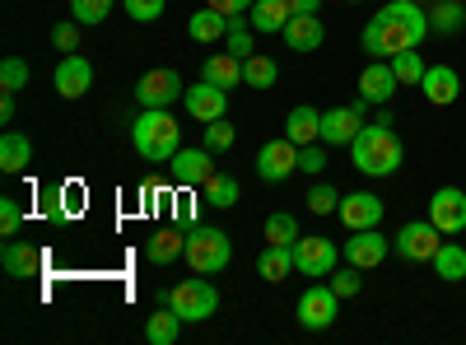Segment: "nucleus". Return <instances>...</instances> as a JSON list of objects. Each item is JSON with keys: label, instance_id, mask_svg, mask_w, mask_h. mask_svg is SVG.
<instances>
[{"label": "nucleus", "instance_id": "obj_1", "mask_svg": "<svg viewBox=\"0 0 466 345\" xmlns=\"http://www.w3.org/2000/svg\"><path fill=\"white\" fill-rule=\"evenodd\" d=\"M401 159H406V149H401L397 131L382 127V122L364 127L355 140H350V164H355L364 178H392L401 168Z\"/></svg>", "mask_w": 466, "mask_h": 345}, {"label": "nucleus", "instance_id": "obj_2", "mask_svg": "<svg viewBox=\"0 0 466 345\" xmlns=\"http://www.w3.org/2000/svg\"><path fill=\"white\" fill-rule=\"evenodd\" d=\"M131 145L140 149V159L168 164L182 149V127H177V117H168V107H140V117L131 127Z\"/></svg>", "mask_w": 466, "mask_h": 345}, {"label": "nucleus", "instance_id": "obj_3", "mask_svg": "<svg viewBox=\"0 0 466 345\" xmlns=\"http://www.w3.org/2000/svg\"><path fill=\"white\" fill-rule=\"evenodd\" d=\"M406 47H420V37L410 33V24H406L392 5H382V10L364 24V52H369L373 61H392V56L406 52Z\"/></svg>", "mask_w": 466, "mask_h": 345}, {"label": "nucleus", "instance_id": "obj_4", "mask_svg": "<svg viewBox=\"0 0 466 345\" xmlns=\"http://www.w3.org/2000/svg\"><path fill=\"white\" fill-rule=\"evenodd\" d=\"M182 257H187V266L197 276H219L228 266V257H233V238L224 234V228H215V224H191Z\"/></svg>", "mask_w": 466, "mask_h": 345}, {"label": "nucleus", "instance_id": "obj_5", "mask_svg": "<svg viewBox=\"0 0 466 345\" xmlns=\"http://www.w3.org/2000/svg\"><path fill=\"white\" fill-rule=\"evenodd\" d=\"M164 303H173L182 322H206V318L219 313V289H215L206 276H191V280H182L177 289H168Z\"/></svg>", "mask_w": 466, "mask_h": 345}, {"label": "nucleus", "instance_id": "obj_6", "mask_svg": "<svg viewBox=\"0 0 466 345\" xmlns=\"http://www.w3.org/2000/svg\"><path fill=\"white\" fill-rule=\"evenodd\" d=\"M336 309H340V294L331 289V280H327V285H308V289L299 294V322H303L308 331H327V327L336 322Z\"/></svg>", "mask_w": 466, "mask_h": 345}, {"label": "nucleus", "instance_id": "obj_7", "mask_svg": "<svg viewBox=\"0 0 466 345\" xmlns=\"http://www.w3.org/2000/svg\"><path fill=\"white\" fill-rule=\"evenodd\" d=\"M177 94H187V85H182V75H177V70H168V66L145 70V75H140V85H136L140 107H173V103H177Z\"/></svg>", "mask_w": 466, "mask_h": 345}, {"label": "nucleus", "instance_id": "obj_8", "mask_svg": "<svg viewBox=\"0 0 466 345\" xmlns=\"http://www.w3.org/2000/svg\"><path fill=\"white\" fill-rule=\"evenodd\" d=\"M397 257L401 261H434V252L443 248L439 243V224L434 219H415V224H401V234H397Z\"/></svg>", "mask_w": 466, "mask_h": 345}, {"label": "nucleus", "instance_id": "obj_9", "mask_svg": "<svg viewBox=\"0 0 466 345\" xmlns=\"http://www.w3.org/2000/svg\"><path fill=\"white\" fill-rule=\"evenodd\" d=\"M294 168H299V145H294L289 136L266 140V145L257 149V178H261V182H285Z\"/></svg>", "mask_w": 466, "mask_h": 345}, {"label": "nucleus", "instance_id": "obj_10", "mask_svg": "<svg viewBox=\"0 0 466 345\" xmlns=\"http://www.w3.org/2000/svg\"><path fill=\"white\" fill-rule=\"evenodd\" d=\"M364 98L360 103H345V107H327L322 112V145H350L369 122H364Z\"/></svg>", "mask_w": 466, "mask_h": 345}, {"label": "nucleus", "instance_id": "obj_11", "mask_svg": "<svg viewBox=\"0 0 466 345\" xmlns=\"http://www.w3.org/2000/svg\"><path fill=\"white\" fill-rule=\"evenodd\" d=\"M336 243L331 238H322V234H299V243H294V266L303 276H331L336 271Z\"/></svg>", "mask_w": 466, "mask_h": 345}, {"label": "nucleus", "instance_id": "obj_12", "mask_svg": "<svg viewBox=\"0 0 466 345\" xmlns=\"http://www.w3.org/2000/svg\"><path fill=\"white\" fill-rule=\"evenodd\" d=\"M387 252H392V243H387L378 228H355V234L345 238V248H340V257H345L350 266H360V271H373V266H382Z\"/></svg>", "mask_w": 466, "mask_h": 345}, {"label": "nucleus", "instance_id": "obj_13", "mask_svg": "<svg viewBox=\"0 0 466 345\" xmlns=\"http://www.w3.org/2000/svg\"><path fill=\"white\" fill-rule=\"evenodd\" d=\"M397 89H401V80H397L392 61H369V66L360 70V98H364L369 107H387Z\"/></svg>", "mask_w": 466, "mask_h": 345}, {"label": "nucleus", "instance_id": "obj_14", "mask_svg": "<svg viewBox=\"0 0 466 345\" xmlns=\"http://www.w3.org/2000/svg\"><path fill=\"white\" fill-rule=\"evenodd\" d=\"M430 219L439 224V234H461L466 228V191L461 187H439L430 197Z\"/></svg>", "mask_w": 466, "mask_h": 345}, {"label": "nucleus", "instance_id": "obj_15", "mask_svg": "<svg viewBox=\"0 0 466 345\" xmlns=\"http://www.w3.org/2000/svg\"><path fill=\"white\" fill-rule=\"evenodd\" d=\"M52 85H56L61 98H85V94L94 89V66H89V56L66 52L61 66H56V75H52Z\"/></svg>", "mask_w": 466, "mask_h": 345}, {"label": "nucleus", "instance_id": "obj_16", "mask_svg": "<svg viewBox=\"0 0 466 345\" xmlns=\"http://www.w3.org/2000/svg\"><path fill=\"white\" fill-rule=\"evenodd\" d=\"M0 266H5V276H15V280H33V276H43L47 257H43V248H33L24 238H5V248H0Z\"/></svg>", "mask_w": 466, "mask_h": 345}, {"label": "nucleus", "instance_id": "obj_17", "mask_svg": "<svg viewBox=\"0 0 466 345\" xmlns=\"http://www.w3.org/2000/svg\"><path fill=\"white\" fill-rule=\"evenodd\" d=\"M168 168H173V182L177 187H201L210 173H215V149H177V155L168 159Z\"/></svg>", "mask_w": 466, "mask_h": 345}, {"label": "nucleus", "instance_id": "obj_18", "mask_svg": "<svg viewBox=\"0 0 466 345\" xmlns=\"http://www.w3.org/2000/svg\"><path fill=\"white\" fill-rule=\"evenodd\" d=\"M382 197H373V191H350V197H340V219L345 228L355 234V228H378L382 224Z\"/></svg>", "mask_w": 466, "mask_h": 345}, {"label": "nucleus", "instance_id": "obj_19", "mask_svg": "<svg viewBox=\"0 0 466 345\" xmlns=\"http://www.w3.org/2000/svg\"><path fill=\"white\" fill-rule=\"evenodd\" d=\"M182 103H187V112H191L197 122H219L224 112H228V89L201 80V85H191V89L182 94Z\"/></svg>", "mask_w": 466, "mask_h": 345}, {"label": "nucleus", "instance_id": "obj_20", "mask_svg": "<svg viewBox=\"0 0 466 345\" xmlns=\"http://www.w3.org/2000/svg\"><path fill=\"white\" fill-rule=\"evenodd\" d=\"M280 37L289 43V52H318L327 43V28H322L318 15H289V24H285Z\"/></svg>", "mask_w": 466, "mask_h": 345}, {"label": "nucleus", "instance_id": "obj_21", "mask_svg": "<svg viewBox=\"0 0 466 345\" xmlns=\"http://www.w3.org/2000/svg\"><path fill=\"white\" fill-rule=\"evenodd\" d=\"M182 252H187V228H182V224L154 228V234H149V243H145V257H149L154 266H168V261H177Z\"/></svg>", "mask_w": 466, "mask_h": 345}, {"label": "nucleus", "instance_id": "obj_22", "mask_svg": "<svg viewBox=\"0 0 466 345\" xmlns=\"http://www.w3.org/2000/svg\"><path fill=\"white\" fill-rule=\"evenodd\" d=\"M420 89H424V98H430L434 107H448V103H457L461 80H457L452 66H430V70H424V80H420Z\"/></svg>", "mask_w": 466, "mask_h": 345}, {"label": "nucleus", "instance_id": "obj_23", "mask_svg": "<svg viewBox=\"0 0 466 345\" xmlns=\"http://www.w3.org/2000/svg\"><path fill=\"white\" fill-rule=\"evenodd\" d=\"M285 136H289L294 145H313V140H322V112H318V107H308V103H299L289 117H285Z\"/></svg>", "mask_w": 466, "mask_h": 345}, {"label": "nucleus", "instance_id": "obj_24", "mask_svg": "<svg viewBox=\"0 0 466 345\" xmlns=\"http://www.w3.org/2000/svg\"><path fill=\"white\" fill-rule=\"evenodd\" d=\"M201 80H210V85H219V89L243 85V56H233V52H215V56L201 66Z\"/></svg>", "mask_w": 466, "mask_h": 345}, {"label": "nucleus", "instance_id": "obj_25", "mask_svg": "<svg viewBox=\"0 0 466 345\" xmlns=\"http://www.w3.org/2000/svg\"><path fill=\"white\" fill-rule=\"evenodd\" d=\"M187 33H191V43H224V37H228V15H219L215 5H206V10L191 15Z\"/></svg>", "mask_w": 466, "mask_h": 345}, {"label": "nucleus", "instance_id": "obj_26", "mask_svg": "<svg viewBox=\"0 0 466 345\" xmlns=\"http://www.w3.org/2000/svg\"><path fill=\"white\" fill-rule=\"evenodd\" d=\"M33 164V140L24 131H5L0 136V168L5 173H24Z\"/></svg>", "mask_w": 466, "mask_h": 345}, {"label": "nucleus", "instance_id": "obj_27", "mask_svg": "<svg viewBox=\"0 0 466 345\" xmlns=\"http://www.w3.org/2000/svg\"><path fill=\"white\" fill-rule=\"evenodd\" d=\"M177 331H182V318H177L173 303H164L159 313H149V318H145V340H149V345H173Z\"/></svg>", "mask_w": 466, "mask_h": 345}, {"label": "nucleus", "instance_id": "obj_28", "mask_svg": "<svg viewBox=\"0 0 466 345\" xmlns=\"http://www.w3.org/2000/svg\"><path fill=\"white\" fill-rule=\"evenodd\" d=\"M289 271H299V266H294V248H266V252L257 257V276H261L266 285H280Z\"/></svg>", "mask_w": 466, "mask_h": 345}, {"label": "nucleus", "instance_id": "obj_29", "mask_svg": "<svg viewBox=\"0 0 466 345\" xmlns=\"http://www.w3.org/2000/svg\"><path fill=\"white\" fill-rule=\"evenodd\" d=\"M289 5H285V0H257V5H252V28L257 33H285V24H289Z\"/></svg>", "mask_w": 466, "mask_h": 345}, {"label": "nucleus", "instance_id": "obj_30", "mask_svg": "<svg viewBox=\"0 0 466 345\" xmlns=\"http://www.w3.org/2000/svg\"><path fill=\"white\" fill-rule=\"evenodd\" d=\"M261 238L266 248H294L299 243V219L289 210H276V215H266V228H261Z\"/></svg>", "mask_w": 466, "mask_h": 345}, {"label": "nucleus", "instance_id": "obj_31", "mask_svg": "<svg viewBox=\"0 0 466 345\" xmlns=\"http://www.w3.org/2000/svg\"><path fill=\"white\" fill-rule=\"evenodd\" d=\"M201 197L215 206V210H228V206H238V182H233L228 173H210L201 182Z\"/></svg>", "mask_w": 466, "mask_h": 345}, {"label": "nucleus", "instance_id": "obj_32", "mask_svg": "<svg viewBox=\"0 0 466 345\" xmlns=\"http://www.w3.org/2000/svg\"><path fill=\"white\" fill-rule=\"evenodd\" d=\"M434 271H439L448 285L466 280V248H461V243H443V248L434 252Z\"/></svg>", "mask_w": 466, "mask_h": 345}, {"label": "nucleus", "instance_id": "obj_33", "mask_svg": "<svg viewBox=\"0 0 466 345\" xmlns=\"http://www.w3.org/2000/svg\"><path fill=\"white\" fill-rule=\"evenodd\" d=\"M276 80H280V66L270 61V56H248L243 61V85L248 89H270Z\"/></svg>", "mask_w": 466, "mask_h": 345}, {"label": "nucleus", "instance_id": "obj_34", "mask_svg": "<svg viewBox=\"0 0 466 345\" xmlns=\"http://www.w3.org/2000/svg\"><path fill=\"white\" fill-rule=\"evenodd\" d=\"M392 70H397V80H401V85H420L430 66H424V56H420L415 47H406V52H397V56H392Z\"/></svg>", "mask_w": 466, "mask_h": 345}, {"label": "nucleus", "instance_id": "obj_35", "mask_svg": "<svg viewBox=\"0 0 466 345\" xmlns=\"http://www.w3.org/2000/svg\"><path fill=\"white\" fill-rule=\"evenodd\" d=\"M466 24V10L457 5V0H439V5L430 10V28H439V33H457Z\"/></svg>", "mask_w": 466, "mask_h": 345}, {"label": "nucleus", "instance_id": "obj_36", "mask_svg": "<svg viewBox=\"0 0 466 345\" xmlns=\"http://www.w3.org/2000/svg\"><path fill=\"white\" fill-rule=\"evenodd\" d=\"M224 52H233V56H252V33H248V24H243V15H228V37H224Z\"/></svg>", "mask_w": 466, "mask_h": 345}, {"label": "nucleus", "instance_id": "obj_37", "mask_svg": "<svg viewBox=\"0 0 466 345\" xmlns=\"http://www.w3.org/2000/svg\"><path fill=\"white\" fill-rule=\"evenodd\" d=\"M0 89H5V94L28 89V61H19V56H5V61H0Z\"/></svg>", "mask_w": 466, "mask_h": 345}, {"label": "nucleus", "instance_id": "obj_38", "mask_svg": "<svg viewBox=\"0 0 466 345\" xmlns=\"http://www.w3.org/2000/svg\"><path fill=\"white\" fill-rule=\"evenodd\" d=\"M112 5L116 0H70V15H75V24H103L112 15Z\"/></svg>", "mask_w": 466, "mask_h": 345}, {"label": "nucleus", "instance_id": "obj_39", "mask_svg": "<svg viewBox=\"0 0 466 345\" xmlns=\"http://www.w3.org/2000/svg\"><path fill=\"white\" fill-rule=\"evenodd\" d=\"M308 210H313V215H331V210H340V191H336L331 182H318L313 191H308Z\"/></svg>", "mask_w": 466, "mask_h": 345}, {"label": "nucleus", "instance_id": "obj_40", "mask_svg": "<svg viewBox=\"0 0 466 345\" xmlns=\"http://www.w3.org/2000/svg\"><path fill=\"white\" fill-rule=\"evenodd\" d=\"M173 224H182V228L197 224V197H191V187H177V197H173Z\"/></svg>", "mask_w": 466, "mask_h": 345}, {"label": "nucleus", "instance_id": "obj_41", "mask_svg": "<svg viewBox=\"0 0 466 345\" xmlns=\"http://www.w3.org/2000/svg\"><path fill=\"white\" fill-rule=\"evenodd\" d=\"M19 224H24V206L15 197H0V234L15 238L19 234Z\"/></svg>", "mask_w": 466, "mask_h": 345}, {"label": "nucleus", "instance_id": "obj_42", "mask_svg": "<svg viewBox=\"0 0 466 345\" xmlns=\"http://www.w3.org/2000/svg\"><path fill=\"white\" fill-rule=\"evenodd\" d=\"M327 280H331V289H336L340 299H355V294L364 289V280H360V266H350V271H331Z\"/></svg>", "mask_w": 466, "mask_h": 345}, {"label": "nucleus", "instance_id": "obj_43", "mask_svg": "<svg viewBox=\"0 0 466 345\" xmlns=\"http://www.w3.org/2000/svg\"><path fill=\"white\" fill-rule=\"evenodd\" d=\"M233 140H238V131H233L224 117L219 122H206V149H215V155H219V149H228Z\"/></svg>", "mask_w": 466, "mask_h": 345}, {"label": "nucleus", "instance_id": "obj_44", "mask_svg": "<svg viewBox=\"0 0 466 345\" xmlns=\"http://www.w3.org/2000/svg\"><path fill=\"white\" fill-rule=\"evenodd\" d=\"M122 5H127V15L136 24H154V19L164 15V0H122Z\"/></svg>", "mask_w": 466, "mask_h": 345}, {"label": "nucleus", "instance_id": "obj_45", "mask_svg": "<svg viewBox=\"0 0 466 345\" xmlns=\"http://www.w3.org/2000/svg\"><path fill=\"white\" fill-rule=\"evenodd\" d=\"M299 168H303V173H322V168H327V149H322V140L299 145Z\"/></svg>", "mask_w": 466, "mask_h": 345}, {"label": "nucleus", "instance_id": "obj_46", "mask_svg": "<svg viewBox=\"0 0 466 345\" xmlns=\"http://www.w3.org/2000/svg\"><path fill=\"white\" fill-rule=\"evenodd\" d=\"M52 43H56V52H80V24H56Z\"/></svg>", "mask_w": 466, "mask_h": 345}, {"label": "nucleus", "instance_id": "obj_47", "mask_svg": "<svg viewBox=\"0 0 466 345\" xmlns=\"http://www.w3.org/2000/svg\"><path fill=\"white\" fill-rule=\"evenodd\" d=\"M206 5H215L219 15H248L257 0H206Z\"/></svg>", "mask_w": 466, "mask_h": 345}, {"label": "nucleus", "instance_id": "obj_48", "mask_svg": "<svg viewBox=\"0 0 466 345\" xmlns=\"http://www.w3.org/2000/svg\"><path fill=\"white\" fill-rule=\"evenodd\" d=\"M285 5H289L294 15H318V10H322V0H285Z\"/></svg>", "mask_w": 466, "mask_h": 345}, {"label": "nucleus", "instance_id": "obj_49", "mask_svg": "<svg viewBox=\"0 0 466 345\" xmlns=\"http://www.w3.org/2000/svg\"><path fill=\"white\" fill-rule=\"evenodd\" d=\"M0 122H15V94L0 98Z\"/></svg>", "mask_w": 466, "mask_h": 345}, {"label": "nucleus", "instance_id": "obj_50", "mask_svg": "<svg viewBox=\"0 0 466 345\" xmlns=\"http://www.w3.org/2000/svg\"><path fill=\"white\" fill-rule=\"evenodd\" d=\"M420 5H424V0H420Z\"/></svg>", "mask_w": 466, "mask_h": 345}]
</instances>
